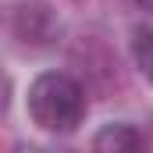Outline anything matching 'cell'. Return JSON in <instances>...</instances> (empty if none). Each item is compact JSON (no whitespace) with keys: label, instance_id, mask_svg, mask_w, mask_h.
<instances>
[{"label":"cell","instance_id":"6da1fadb","mask_svg":"<svg viewBox=\"0 0 153 153\" xmlns=\"http://www.w3.org/2000/svg\"><path fill=\"white\" fill-rule=\"evenodd\" d=\"M29 114L46 132H75L85 117V93L75 78L46 71L29 89Z\"/></svg>","mask_w":153,"mask_h":153},{"label":"cell","instance_id":"7a4b0ae2","mask_svg":"<svg viewBox=\"0 0 153 153\" xmlns=\"http://www.w3.org/2000/svg\"><path fill=\"white\" fill-rule=\"evenodd\" d=\"M11 32L22 43H29V46H46V43L57 39L61 25H57V18H53L50 7H43V4H22V7L11 11Z\"/></svg>","mask_w":153,"mask_h":153},{"label":"cell","instance_id":"3957f363","mask_svg":"<svg viewBox=\"0 0 153 153\" xmlns=\"http://www.w3.org/2000/svg\"><path fill=\"white\" fill-rule=\"evenodd\" d=\"M96 153H150L146 150V139L132 128V125H107L96 143H93Z\"/></svg>","mask_w":153,"mask_h":153},{"label":"cell","instance_id":"277c9868","mask_svg":"<svg viewBox=\"0 0 153 153\" xmlns=\"http://www.w3.org/2000/svg\"><path fill=\"white\" fill-rule=\"evenodd\" d=\"M132 57H135L139 71L153 82V29H139L132 36Z\"/></svg>","mask_w":153,"mask_h":153},{"label":"cell","instance_id":"5b68a950","mask_svg":"<svg viewBox=\"0 0 153 153\" xmlns=\"http://www.w3.org/2000/svg\"><path fill=\"white\" fill-rule=\"evenodd\" d=\"M7 100H11V82H7L4 71H0V114L7 111Z\"/></svg>","mask_w":153,"mask_h":153},{"label":"cell","instance_id":"8992f818","mask_svg":"<svg viewBox=\"0 0 153 153\" xmlns=\"http://www.w3.org/2000/svg\"><path fill=\"white\" fill-rule=\"evenodd\" d=\"M135 4H139L143 11H150V14H153V0H135Z\"/></svg>","mask_w":153,"mask_h":153}]
</instances>
